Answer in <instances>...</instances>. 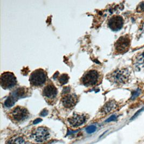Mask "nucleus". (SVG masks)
Wrapping results in <instances>:
<instances>
[{"mask_svg": "<svg viewBox=\"0 0 144 144\" xmlns=\"http://www.w3.org/2000/svg\"><path fill=\"white\" fill-rule=\"evenodd\" d=\"M102 77L97 70L92 69L86 72L81 77V82L86 87H94L101 83Z\"/></svg>", "mask_w": 144, "mask_h": 144, "instance_id": "f257e3e1", "label": "nucleus"}, {"mask_svg": "<svg viewBox=\"0 0 144 144\" xmlns=\"http://www.w3.org/2000/svg\"><path fill=\"white\" fill-rule=\"evenodd\" d=\"M8 116L13 123H20L29 117V112L24 107L17 106L10 111Z\"/></svg>", "mask_w": 144, "mask_h": 144, "instance_id": "f03ea898", "label": "nucleus"}, {"mask_svg": "<svg viewBox=\"0 0 144 144\" xmlns=\"http://www.w3.org/2000/svg\"><path fill=\"white\" fill-rule=\"evenodd\" d=\"M47 80V73L42 69H38L31 73L29 81L32 87L40 88L43 86Z\"/></svg>", "mask_w": 144, "mask_h": 144, "instance_id": "7ed1b4c3", "label": "nucleus"}, {"mask_svg": "<svg viewBox=\"0 0 144 144\" xmlns=\"http://www.w3.org/2000/svg\"><path fill=\"white\" fill-rule=\"evenodd\" d=\"M62 105L67 109H72L78 102V97L74 93H71L69 87L64 88L62 94Z\"/></svg>", "mask_w": 144, "mask_h": 144, "instance_id": "20e7f679", "label": "nucleus"}, {"mask_svg": "<svg viewBox=\"0 0 144 144\" xmlns=\"http://www.w3.org/2000/svg\"><path fill=\"white\" fill-rule=\"evenodd\" d=\"M131 46V38L128 34L120 37L115 44V53L123 54L128 51Z\"/></svg>", "mask_w": 144, "mask_h": 144, "instance_id": "39448f33", "label": "nucleus"}, {"mask_svg": "<svg viewBox=\"0 0 144 144\" xmlns=\"http://www.w3.org/2000/svg\"><path fill=\"white\" fill-rule=\"evenodd\" d=\"M130 76V72L127 69H118L112 73L108 76L109 81L116 84H124L126 82Z\"/></svg>", "mask_w": 144, "mask_h": 144, "instance_id": "423d86ee", "label": "nucleus"}, {"mask_svg": "<svg viewBox=\"0 0 144 144\" xmlns=\"http://www.w3.org/2000/svg\"><path fill=\"white\" fill-rule=\"evenodd\" d=\"M17 81L16 77L12 73L6 72L1 74L0 78V84L5 89H12L16 86Z\"/></svg>", "mask_w": 144, "mask_h": 144, "instance_id": "0eeeda50", "label": "nucleus"}, {"mask_svg": "<svg viewBox=\"0 0 144 144\" xmlns=\"http://www.w3.org/2000/svg\"><path fill=\"white\" fill-rule=\"evenodd\" d=\"M50 137L48 128L45 127H38L31 132V137L37 143H43L46 141Z\"/></svg>", "mask_w": 144, "mask_h": 144, "instance_id": "6e6552de", "label": "nucleus"}, {"mask_svg": "<svg viewBox=\"0 0 144 144\" xmlns=\"http://www.w3.org/2000/svg\"><path fill=\"white\" fill-rule=\"evenodd\" d=\"M58 90L57 88L52 83H48L43 90V96L45 98V100L49 104H52L54 102L57 95Z\"/></svg>", "mask_w": 144, "mask_h": 144, "instance_id": "1a4fd4ad", "label": "nucleus"}, {"mask_svg": "<svg viewBox=\"0 0 144 144\" xmlns=\"http://www.w3.org/2000/svg\"><path fill=\"white\" fill-rule=\"evenodd\" d=\"M124 19L122 17L118 15H115L111 17L108 21V26L114 31H119L123 27Z\"/></svg>", "mask_w": 144, "mask_h": 144, "instance_id": "9d476101", "label": "nucleus"}, {"mask_svg": "<svg viewBox=\"0 0 144 144\" xmlns=\"http://www.w3.org/2000/svg\"><path fill=\"white\" fill-rule=\"evenodd\" d=\"M86 117L84 115L75 113L72 117L69 118L68 122L71 126L76 128L83 124L86 122Z\"/></svg>", "mask_w": 144, "mask_h": 144, "instance_id": "9b49d317", "label": "nucleus"}, {"mask_svg": "<svg viewBox=\"0 0 144 144\" xmlns=\"http://www.w3.org/2000/svg\"><path fill=\"white\" fill-rule=\"evenodd\" d=\"M30 90L27 88L21 87L15 90L10 95V96L14 99L15 102L21 98H24L30 95Z\"/></svg>", "mask_w": 144, "mask_h": 144, "instance_id": "f8f14e48", "label": "nucleus"}, {"mask_svg": "<svg viewBox=\"0 0 144 144\" xmlns=\"http://www.w3.org/2000/svg\"><path fill=\"white\" fill-rule=\"evenodd\" d=\"M6 144H26V142L23 137L15 135L8 140Z\"/></svg>", "mask_w": 144, "mask_h": 144, "instance_id": "ddd939ff", "label": "nucleus"}, {"mask_svg": "<svg viewBox=\"0 0 144 144\" xmlns=\"http://www.w3.org/2000/svg\"><path fill=\"white\" fill-rule=\"evenodd\" d=\"M117 106L116 103L114 101H109L105 104L101 109V112L104 113H107L111 112Z\"/></svg>", "mask_w": 144, "mask_h": 144, "instance_id": "4468645a", "label": "nucleus"}, {"mask_svg": "<svg viewBox=\"0 0 144 144\" xmlns=\"http://www.w3.org/2000/svg\"><path fill=\"white\" fill-rule=\"evenodd\" d=\"M135 64L138 67L141 66L142 67H144V52L139 54L135 59Z\"/></svg>", "mask_w": 144, "mask_h": 144, "instance_id": "2eb2a0df", "label": "nucleus"}, {"mask_svg": "<svg viewBox=\"0 0 144 144\" xmlns=\"http://www.w3.org/2000/svg\"><path fill=\"white\" fill-rule=\"evenodd\" d=\"M69 79V77L68 75L66 74H62L61 76L58 77V81L59 83L61 85H64L65 84L67 83Z\"/></svg>", "mask_w": 144, "mask_h": 144, "instance_id": "dca6fc26", "label": "nucleus"}, {"mask_svg": "<svg viewBox=\"0 0 144 144\" xmlns=\"http://www.w3.org/2000/svg\"><path fill=\"white\" fill-rule=\"evenodd\" d=\"M15 102H16L14 101V99L12 98L11 96H9L5 101V105L7 107H10L13 106Z\"/></svg>", "mask_w": 144, "mask_h": 144, "instance_id": "f3484780", "label": "nucleus"}, {"mask_svg": "<svg viewBox=\"0 0 144 144\" xmlns=\"http://www.w3.org/2000/svg\"><path fill=\"white\" fill-rule=\"evenodd\" d=\"M96 126L94 125H91L89 127H87L86 129V131L87 133H92L94 132V131L96 130Z\"/></svg>", "mask_w": 144, "mask_h": 144, "instance_id": "a211bd4d", "label": "nucleus"}, {"mask_svg": "<svg viewBox=\"0 0 144 144\" xmlns=\"http://www.w3.org/2000/svg\"><path fill=\"white\" fill-rule=\"evenodd\" d=\"M137 12H139L144 11V2H141V3L139 4L138 6H137Z\"/></svg>", "mask_w": 144, "mask_h": 144, "instance_id": "6ab92c4d", "label": "nucleus"}, {"mask_svg": "<svg viewBox=\"0 0 144 144\" xmlns=\"http://www.w3.org/2000/svg\"><path fill=\"white\" fill-rule=\"evenodd\" d=\"M140 90L139 89H138L137 90H135V91H134L132 93V97H131V99H132V100H134V99L137 97L139 96V95L140 94Z\"/></svg>", "mask_w": 144, "mask_h": 144, "instance_id": "aec40b11", "label": "nucleus"}, {"mask_svg": "<svg viewBox=\"0 0 144 144\" xmlns=\"http://www.w3.org/2000/svg\"><path fill=\"white\" fill-rule=\"evenodd\" d=\"M116 119H117V116H116L115 115H112V116H111L108 119H107L105 122H109L111 121H114V120H115Z\"/></svg>", "mask_w": 144, "mask_h": 144, "instance_id": "412c9836", "label": "nucleus"}, {"mask_svg": "<svg viewBox=\"0 0 144 144\" xmlns=\"http://www.w3.org/2000/svg\"><path fill=\"white\" fill-rule=\"evenodd\" d=\"M48 112L46 110V109L43 110L41 112V113H40V116H46V115H48Z\"/></svg>", "mask_w": 144, "mask_h": 144, "instance_id": "4be33fe9", "label": "nucleus"}, {"mask_svg": "<svg viewBox=\"0 0 144 144\" xmlns=\"http://www.w3.org/2000/svg\"><path fill=\"white\" fill-rule=\"evenodd\" d=\"M40 122H42V119H40V118H37V119H36V120H35L34 121V124H36L37 123H39Z\"/></svg>", "mask_w": 144, "mask_h": 144, "instance_id": "5701e85b", "label": "nucleus"}]
</instances>
